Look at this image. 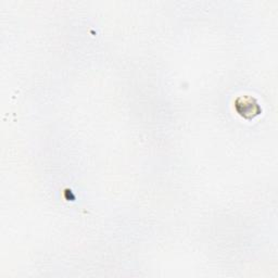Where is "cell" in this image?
<instances>
[{
	"label": "cell",
	"instance_id": "cell-1",
	"mask_svg": "<svg viewBox=\"0 0 278 278\" xmlns=\"http://www.w3.org/2000/svg\"><path fill=\"white\" fill-rule=\"evenodd\" d=\"M240 101H242V110L238 111L242 116L247 117H254L260 113V107L258 106V103L250 97H245V98H239Z\"/></svg>",
	"mask_w": 278,
	"mask_h": 278
}]
</instances>
